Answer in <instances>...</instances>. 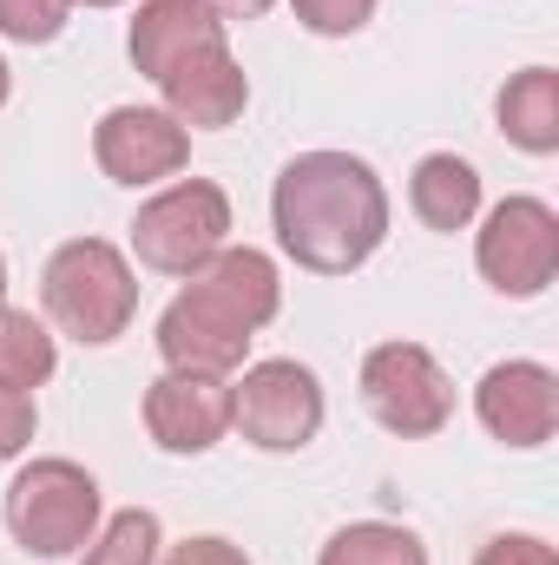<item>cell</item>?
Listing matches in <instances>:
<instances>
[{"label": "cell", "mask_w": 559, "mask_h": 565, "mask_svg": "<svg viewBox=\"0 0 559 565\" xmlns=\"http://www.w3.org/2000/svg\"><path fill=\"white\" fill-rule=\"evenodd\" d=\"M80 565H158V513H145V507L113 513L93 533V546H86Z\"/></svg>", "instance_id": "obj_18"}, {"label": "cell", "mask_w": 559, "mask_h": 565, "mask_svg": "<svg viewBox=\"0 0 559 565\" xmlns=\"http://www.w3.org/2000/svg\"><path fill=\"white\" fill-rule=\"evenodd\" d=\"M474 415L507 447H547L559 427V375L547 362H494L474 388Z\"/></svg>", "instance_id": "obj_10"}, {"label": "cell", "mask_w": 559, "mask_h": 565, "mask_svg": "<svg viewBox=\"0 0 559 565\" xmlns=\"http://www.w3.org/2000/svg\"><path fill=\"white\" fill-rule=\"evenodd\" d=\"M409 204L428 231H467L481 217V171L454 151H428L409 178Z\"/></svg>", "instance_id": "obj_14"}, {"label": "cell", "mask_w": 559, "mask_h": 565, "mask_svg": "<svg viewBox=\"0 0 559 565\" xmlns=\"http://www.w3.org/2000/svg\"><path fill=\"white\" fill-rule=\"evenodd\" d=\"M40 302H46V316H53L60 335L86 342V349H106V342H119V335L133 329V316H139V277H133V264L119 257V244H106V237H73V244H60V250L46 257V270H40Z\"/></svg>", "instance_id": "obj_2"}, {"label": "cell", "mask_w": 559, "mask_h": 565, "mask_svg": "<svg viewBox=\"0 0 559 565\" xmlns=\"http://www.w3.org/2000/svg\"><path fill=\"white\" fill-rule=\"evenodd\" d=\"M93 158L113 184H158V178H178L184 158H191V132L165 113V106H113L93 132Z\"/></svg>", "instance_id": "obj_9"}, {"label": "cell", "mask_w": 559, "mask_h": 565, "mask_svg": "<svg viewBox=\"0 0 559 565\" xmlns=\"http://www.w3.org/2000/svg\"><path fill=\"white\" fill-rule=\"evenodd\" d=\"M251 335L257 329L198 277H184V289L171 296V309L158 316V355L178 375H231V369H244Z\"/></svg>", "instance_id": "obj_8"}, {"label": "cell", "mask_w": 559, "mask_h": 565, "mask_svg": "<svg viewBox=\"0 0 559 565\" xmlns=\"http://www.w3.org/2000/svg\"><path fill=\"white\" fill-rule=\"evenodd\" d=\"M86 7H119V0H86Z\"/></svg>", "instance_id": "obj_27"}, {"label": "cell", "mask_w": 559, "mask_h": 565, "mask_svg": "<svg viewBox=\"0 0 559 565\" xmlns=\"http://www.w3.org/2000/svg\"><path fill=\"white\" fill-rule=\"evenodd\" d=\"M7 86H13V73H7V60H0V106H7Z\"/></svg>", "instance_id": "obj_25"}, {"label": "cell", "mask_w": 559, "mask_h": 565, "mask_svg": "<svg viewBox=\"0 0 559 565\" xmlns=\"http://www.w3.org/2000/svg\"><path fill=\"white\" fill-rule=\"evenodd\" d=\"M66 13H73V0H0V33L13 46H46V40H60Z\"/></svg>", "instance_id": "obj_19"}, {"label": "cell", "mask_w": 559, "mask_h": 565, "mask_svg": "<svg viewBox=\"0 0 559 565\" xmlns=\"http://www.w3.org/2000/svg\"><path fill=\"white\" fill-rule=\"evenodd\" d=\"M271 217H277L283 257H296L316 277H349L389 237V191L349 151H303L283 164Z\"/></svg>", "instance_id": "obj_1"}, {"label": "cell", "mask_w": 559, "mask_h": 565, "mask_svg": "<svg viewBox=\"0 0 559 565\" xmlns=\"http://www.w3.org/2000/svg\"><path fill=\"white\" fill-rule=\"evenodd\" d=\"M0 302H7V257H0Z\"/></svg>", "instance_id": "obj_26"}, {"label": "cell", "mask_w": 559, "mask_h": 565, "mask_svg": "<svg viewBox=\"0 0 559 565\" xmlns=\"http://www.w3.org/2000/svg\"><path fill=\"white\" fill-rule=\"evenodd\" d=\"M474 264L500 296L527 302L559 277V217L547 198H500L474 237Z\"/></svg>", "instance_id": "obj_7"}, {"label": "cell", "mask_w": 559, "mask_h": 565, "mask_svg": "<svg viewBox=\"0 0 559 565\" xmlns=\"http://www.w3.org/2000/svg\"><path fill=\"white\" fill-rule=\"evenodd\" d=\"M494 113H500V132L520 145V151H534V158L559 151V73L553 66L514 73V79L500 86Z\"/></svg>", "instance_id": "obj_15"}, {"label": "cell", "mask_w": 559, "mask_h": 565, "mask_svg": "<svg viewBox=\"0 0 559 565\" xmlns=\"http://www.w3.org/2000/svg\"><path fill=\"white\" fill-rule=\"evenodd\" d=\"M165 565H251L244 546H231V540H218V533H198V540H184V546H171V559Z\"/></svg>", "instance_id": "obj_23"}, {"label": "cell", "mask_w": 559, "mask_h": 565, "mask_svg": "<svg viewBox=\"0 0 559 565\" xmlns=\"http://www.w3.org/2000/svg\"><path fill=\"white\" fill-rule=\"evenodd\" d=\"M158 93H165V113H171L184 132H224V126H238L244 106H251V79H244V66L231 60V46L191 53L184 66H171V73L158 79Z\"/></svg>", "instance_id": "obj_12"}, {"label": "cell", "mask_w": 559, "mask_h": 565, "mask_svg": "<svg viewBox=\"0 0 559 565\" xmlns=\"http://www.w3.org/2000/svg\"><path fill=\"white\" fill-rule=\"evenodd\" d=\"M33 427H40L33 395H20V388H0V460H20V454L33 447Z\"/></svg>", "instance_id": "obj_21"}, {"label": "cell", "mask_w": 559, "mask_h": 565, "mask_svg": "<svg viewBox=\"0 0 559 565\" xmlns=\"http://www.w3.org/2000/svg\"><path fill=\"white\" fill-rule=\"evenodd\" d=\"M231 237V198L211 178H178L133 217V250L158 277H198Z\"/></svg>", "instance_id": "obj_4"}, {"label": "cell", "mask_w": 559, "mask_h": 565, "mask_svg": "<svg viewBox=\"0 0 559 565\" xmlns=\"http://www.w3.org/2000/svg\"><path fill=\"white\" fill-rule=\"evenodd\" d=\"M53 369H60V349H53L46 322H40L33 309L0 302V388L33 395L40 382H53Z\"/></svg>", "instance_id": "obj_16"}, {"label": "cell", "mask_w": 559, "mask_h": 565, "mask_svg": "<svg viewBox=\"0 0 559 565\" xmlns=\"http://www.w3.org/2000/svg\"><path fill=\"white\" fill-rule=\"evenodd\" d=\"M204 46H231L224 40V20L204 0H139L133 33H126V53H133V66H139L151 86L171 66H184L191 53H204Z\"/></svg>", "instance_id": "obj_13"}, {"label": "cell", "mask_w": 559, "mask_h": 565, "mask_svg": "<svg viewBox=\"0 0 559 565\" xmlns=\"http://www.w3.org/2000/svg\"><path fill=\"white\" fill-rule=\"evenodd\" d=\"M296 7V20L309 26V33H323V40H349V33H362L369 20H376V0H289Z\"/></svg>", "instance_id": "obj_20"}, {"label": "cell", "mask_w": 559, "mask_h": 565, "mask_svg": "<svg viewBox=\"0 0 559 565\" xmlns=\"http://www.w3.org/2000/svg\"><path fill=\"white\" fill-rule=\"evenodd\" d=\"M7 533L33 559H66L86 553L99 533V480L80 460H33L7 487Z\"/></svg>", "instance_id": "obj_3"}, {"label": "cell", "mask_w": 559, "mask_h": 565, "mask_svg": "<svg viewBox=\"0 0 559 565\" xmlns=\"http://www.w3.org/2000/svg\"><path fill=\"white\" fill-rule=\"evenodd\" d=\"M231 427L264 454H296L323 434V382L289 355L251 362L231 388Z\"/></svg>", "instance_id": "obj_6"}, {"label": "cell", "mask_w": 559, "mask_h": 565, "mask_svg": "<svg viewBox=\"0 0 559 565\" xmlns=\"http://www.w3.org/2000/svg\"><path fill=\"white\" fill-rule=\"evenodd\" d=\"M316 565H428V546H421L409 526H389V520H356L342 526Z\"/></svg>", "instance_id": "obj_17"}, {"label": "cell", "mask_w": 559, "mask_h": 565, "mask_svg": "<svg viewBox=\"0 0 559 565\" xmlns=\"http://www.w3.org/2000/svg\"><path fill=\"white\" fill-rule=\"evenodd\" d=\"M218 20H257V13H271L277 0H204Z\"/></svg>", "instance_id": "obj_24"}, {"label": "cell", "mask_w": 559, "mask_h": 565, "mask_svg": "<svg viewBox=\"0 0 559 565\" xmlns=\"http://www.w3.org/2000/svg\"><path fill=\"white\" fill-rule=\"evenodd\" d=\"M474 565H559V553L547 540H534V533H494L474 553Z\"/></svg>", "instance_id": "obj_22"}, {"label": "cell", "mask_w": 559, "mask_h": 565, "mask_svg": "<svg viewBox=\"0 0 559 565\" xmlns=\"http://www.w3.org/2000/svg\"><path fill=\"white\" fill-rule=\"evenodd\" d=\"M362 408L402 440H428L454 422V382L421 342H382L362 355Z\"/></svg>", "instance_id": "obj_5"}, {"label": "cell", "mask_w": 559, "mask_h": 565, "mask_svg": "<svg viewBox=\"0 0 559 565\" xmlns=\"http://www.w3.org/2000/svg\"><path fill=\"white\" fill-rule=\"evenodd\" d=\"M145 427H151V440L165 454H211L231 434V382L165 369L145 388Z\"/></svg>", "instance_id": "obj_11"}]
</instances>
